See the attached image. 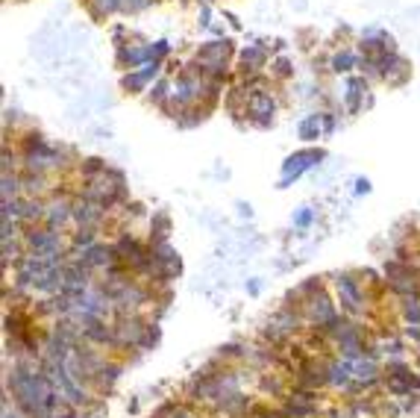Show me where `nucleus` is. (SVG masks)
Listing matches in <instances>:
<instances>
[{
	"label": "nucleus",
	"instance_id": "obj_1",
	"mask_svg": "<svg viewBox=\"0 0 420 418\" xmlns=\"http://www.w3.org/2000/svg\"><path fill=\"white\" fill-rule=\"evenodd\" d=\"M24 241H27V248L32 250V254H39L44 259L53 257V254H62V239L56 236V230H50V227H44V230L30 227L24 233Z\"/></svg>",
	"mask_w": 420,
	"mask_h": 418
},
{
	"label": "nucleus",
	"instance_id": "obj_2",
	"mask_svg": "<svg viewBox=\"0 0 420 418\" xmlns=\"http://www.w3.org/2000/svg\"><path fill=\"white\" fill-rule=\"evenodd\" d=\"M326 153L324 150H300V153H294V157H288L282 162V180H280V189H285L291 180H297L303 171H308L315 162H320Z\"/></svg>",
	"mask_w": 420,
	"mask_h": 418
},
{
	"label": "nucleus",
	"instance_id": "obj_3",
	"mask_svg": "<svg viewBox=\"0 0 420 418\" xmlns=\"http://www.w3.org/2000/svg\"><path fill=\"white\" fill-rule=\"evenodd\" d=\"M115 327V345L112 348H129V345H141V336H145V330H147V324L141 321L138 315H124L118 324H112Z\"/></svg>",
	"mask_w": 420,
	"mask_h": 418
},
{
	"label": "nucleus",
	"instance_id": "obj_4",
	"mask_svg": "<svg viewBox=\"0 0 420 418\" xmlns=\"http://www.w3.org/2000/svg\"><path fill=\"white\" fill-rule=\"evenodd\" d=\"M306 312H308V321H312L315 327H320V330H324L329 321H335V318H338L333 301H329L324 292H317V295H312V298H308Z\"/></svg>",
	"mask_w": 420,
	"mask_h": 418
},
{
	"label": "nucleus",
	"instance_id": "obj_5",
	"mask_svg": "<svg viewBox=\"0 0 420 418\" xmlns=\"http://www.w3.org/2000/svg\"><path fill=\"white\" fill-rule=\"evenodd\" d=\"M335 283H338V298H341V303H344V310L359 312L361 303H364V295L359 289V280L353 277V274H338Z\"/></svg>",
	"mask_w": 420,
	"mask_h": 418
},
{
	"label": "nucleus",
	"instance_id": "obj_6",
	"mask_svg": "<svg viewBox=\"0 0 420 418\" xmlns=\"http://www.w3.org/2000/svg\"><path fill=\"white\" fill-rule=\"evenodd\" d=\"M247 112L259 121L262 127H268L273 121V112H276V101L268 94V92H250L247 97Z\"/></svg>",
	"mask_w": 420,
	"mask_h": 418
},
{
	"label": "nucleus",
	"instance_id": "obj_7",
	"mask_svg": "<svg viewBox=\"0 0 420 418\" xmlns=\"http://www.w3.org/2000/svg\"><path fill=\"white\" fill-rule=\"evenodd\" d=\"M118 62L124 65V68L136 71V68H141V65H147V62H156V53H153V45H138V48H124L120 45L118 48Z\"/></svg>",
	"mask_w": 420,
	"mask_h": 418
},
{
	"label": "nucleus",
	"instance_id": "obj_8",
	"mask_svg": "<svg viewBox=\"0 0 420 418\" xmlns=\"http://www.w3.org/2000/svg\"><path fill=\"white\" fill-rule=\"evenodd\" d=\"M103 215H106V209L97 206L94 201H85V197H80V201L74 203V209H71V218L80 227H97L103 221Z\"/></svg>",
	"mask_w": 420,
	"mask_h": 418
},
{
	"label": "nucleus",
	"instance_id": "obj_9",
	"mask_svg": "<svg viewBox=\"0 0 420 418\" xmlns=\"http://www.w3.org/2000/svg\"><path fill=\"white\" fill-rule=\"evenodd\" d=\"M159 71H162V65H159V62H147V65H141V68L129 71V74L124 77V89H127V92H141V89H147V86L159 77Z\"/></svg>",
	"mask_w": 420,
	"mask_h": 418
},
{
	"label": "nucleus",
	"instance_id": "obj_10",
	"mask_svg": "<svg viewBox=\"0 0 420 418\" xmlns=\"http://www.w3.org/2000/svg\"><path fill=\"white\" fill-rule=\"evenodd\" d=\"M83 266L88 271H94V268H106V266H112L115 262V254H112V248H106V245H92L88 250H83Z\"/></svg>",
	"mask_w": 420,
	"mask_h": 418
},
{
	"label": "nucleus",
	"instance_id": "obj_11",
	"mask_svg": "<svg viewBox=\"0 0 420 418\" xmlns=\"http://www.w3.org/2000/svg\"><path fill=\"white\" fill-rule=\"evenodd\" d=\"M83 339L92 345H115V327L106 321L88 324V327H83Z\"/></svg>",
	"mask_w": 420,
	"mask_h": 418
},
{
	"label": "nucleus",
	"instance_id": "obj_12",
	"mask_svg": "<svg viewBox=\"0 0 420 418\" xmlns=\"http://www.w3.org/2000/svg\"><path fill=\"white\" fill-rule=\"evenodd\" d=\"M71 209H74V203H68V201H53L48 206V212H44V221H48L50 230H59L71 218Z\"/></svg>",
	"mask_w": 420,
	"mask_h": 418
},
{
	"label": "nucleus",
	"instance_id": "obj_13",
	"mask_svg": "<svg viewBox=\"0 0 420 418\" xmlns=\"http://www.w3.org/2000/svg\"><path fill=\"white\" fill-rule=\"evenodd\" d=\"M350 380H353V359H338L326 368V383H333V386H347Z\"/></svg>",
	"mask_w": 420,
	"mask_h": 418
},
{
	"label": "nucleus",
	"instance_id": "obj_14",
	"mask_svg": "<svg viewBox=\"0 0 420 418\" xmlns=\"http://www.w3.org/2000/svg\"><path fill=\"white\" fill-rule=\"evenodd\" d=\"M353 380L359 383V386H373L377 383V362L373 359H359V362H353Z\"/></svg>",
	"mask_w": 420,
	"mask_h": 418
},
{
	"label": "nucleus",
	"instance_id": "obj_15",
	"mask_svg": "<svg viewBox=\"0 0 420 418\" xmlns=\"http://www.w3.org/2000/svg\"><path fill=\"white\" fill-rule=\"evenodd\" d=\"M264 59H268V53H264V48H259V45H253V48H247L244 53H241V65H244V74H256L262 65H264Z\"/></svg>",
	"mask_w": 420,
	"mask_h": 418
},
{
	"label": "nucleus",
	"instance_id": "obj_16",
	"mask_svg": "<svg viewBox=\"0 0 420 418\" xmlns=\"http://www.w3.org/2000/svg\"><path fill=\"white\" fill-rule=\"evenodd\" d=\"M44 212H48V206H44L41 201H36V197H30V201H24V206H21V221L36 224L44 218Z\"/></svg>",
	"mask_w": 420,
	"mask_h": 418
},
{
	"label": "nucleus",
	"instance_id": "obj_17",
	"mask_svg": "<svg viewBox=\"0 0 420 418\" xmlns=\"http://www.w3.org/2000/svg\"><path fill=\"white\" fill-rule=\"evenodd\" d=\"M88 9H92L94 18H106L112 12H120V9H124V0H88Z\"/></svg>",
	"mask_w": 420,
	"mask_h": 418
},
{
	"label": "nucleus",
	"instance_id": "obj_18",
	"mask_svg": "<svg viewBox=\"0 0 420 418\" xmlns=\"http://www.w3.org/2000/svg\"><path fill=\"white\" fill-rule=\"evenodd\" d=\"M361 89H368L361 77H350V80H347V106H350V112H356V109H359L361 94H364Z\"/></svg>",
	"mask_w": 420,
	"mask_h": 418
},
{
	"label": "nucleus",
	"instance_id": "obj_19",
	"mask_svg": "<svg viewBox=\"0 0 420 418\" xmlns=\"http://www.w3.org/2000/svg\"><path fill=\"white\" fill-rule=\"evenodd\" d=\"M320 127H324V115H308L300 121V139L306 141H312L320 136Z\"/></svg>",
	"mask_w": 420,
	"mask_h": 418
},
{
	"label": "nucleus",
	"instance_id": "obj_20",
	"mask_svg": "<svg viewBox=\"0 0 420 418\" xmlns=\"http://www.w3.org/2000/svg\"><path fill=\"white\" fill-rule=\"evenodd\" d=\"M359 65V57L356 53H350V50H344V53H335L333 57V71H338V74H347V71H353Z\"/></svg>",
	"mask_w": 420,
	"mask_h": 418
},
{
	"label": "nucleus",
	"instance_id": "obj_21",
	"mask_svg": "<svg viewBox=\"0 0 420 418\" xmlns=\"http://www.w3.org/2000/svg\"><path fill=\"white\" fill-rule=\"evenodd\" d=\"M92 245H97V233H94V227H80L74 233V248H83L88 250Z\"/></svg>",
	"mask_w": 420,
	"mask_h": 418
},
{
	"label": "nucleus",
	"instance_id": "obj_22",
	"mask_svg": "<svg viewBox=\"0 0 420 418\" xmlns=\"http://www.w3.org/2000/svg\"><path fill=\"white\" fill-rule=\"evenodd\" d=\"M21 189L30 192L32 197H36V195L44 189V177H41L39 171H30V174H24V177H21Z\"/></svg>",
	"mask_w": 420,
	"mask_h": 418
},
{
	"label": "nucleus",
	"instance_id": "obj_23",
	"mask_svg": "<svg viewBox=\"0 0 420 418\" xmlns=\"http://www.w3.org/2000/svg\"><path fill=\"white\" fill-rule=\"evenodd\" d=\"M118 377H120V366H115V362H106V366L97 371V383H101V386H112Z\"/></svg>",
	"mask_w": 420,
	"mask_h": 418
},
{
	"label": "nucleus",
	"instance_id": "obj_24",
	"mask_svg": "<svg viewBox=\"0 0 420 418\" xmlns=\"http://www.w3.org/2000/svg\"><path fill=\"white\" fill-rule=\"evenodd\" d=\"M80 171L85 174V180H94V177H101V174H106V162L103 159H85Z\"/></svg>",
	"mask_w": 420,
	"mask_h": 418
},
{
	"label": "nucleus",
	"instance_id": "obj_25",
	"mask_svg": "<svg viewBox=\"0 0 420 418\" xmlns=\"http://www.w3.org/2000/svg\"><path fill=\"white\" fill-rule=\"evenodd\" d=\"M18 189H21V177H9V174H3V201H15L18 197Z\"/></svg>",
	"mask_w": 420,
	"mask_h": 418
},
{
	"label": "nucleus",
	"instance_id": "obj_26",
	"mask_svg": "<svg viewBox=\"0 0 420 418\" xmlns=\"http://www.w3.org/2000/svg\"><path fill=\"white\" fill-rule=\"evenodd\" d=\"M168 97H171V92H168V80H159V83L150 89V101H153V103H165Z\"/></svg>",
	"mask_w": 420,
	"mask_h": 418
},
{
	"label": "nucleus",
	"instance_id": "obj_27",
	"mask_svg": "<svg viewBox=\"0 0 420 418\" xmlns=\"http://www.w3.org/2000/svg\"><path fill=\"white\" fill-rule=\"evenodd\" d=\"M159 336H162V333H159V327H156V324H147V330H145V336H141V345H138V348H141V350L153 348V345L159 342Z\"/></svg>",
	"mask_w": 420,
	"mask_h": 418
},
{
	"label": "nucleus",
	"instance_id": "obj_28",
	"mask_svg": "<svg viewBox=\"0 0 420 418\" xmlns=\"http://www.w3.org/2000/svg\"><path fill=\"white\" fill-rule=\"evenodd\" d=\"M406 321L420 327V303L417 301H406Z\"/></svg>",
	"mask_w": 420,
	"mask_h": 418
},
{
	"label": "nucleus",
	"instance_id": "obj_29",
	"mask_svg": "<svg viewBox=\"0 0 420 418\" xmlns=\"http://www.w3.org/2000/svg\"><path fill=\"white\" fill-rule=\"evenodd\" d=\"M153 0H124V9L120 12H141V9H147Z\"/></svg>",
	"mask_w": 420,
	"mask_h": 418
},
{
	"label": "nucleus",
	"instance_id": "obj_30",
	"mask_svg": "<svg viewBox=\"0 0 420 418\" xmlns=\"http://www.w3.org/2000/svg\"><path fill=\"white\" fill-rule=\"evenodd\" d=\"M312 218H315L312 209H300V212L294 215V224H297V227H308V224H312Z\"/></svg>",
	"mask_w": 420,
	"mask_h": 418
},
{
	"label": "nucleus",
	"instance_id": "obj_31",
	"mask_svg": "<svg viewBox=\"0 0 420 418\" xmlns=\"http://www.w3.org/2000/svg\"><path fill=\"white\" fill-rule=\"evenodd\" d=\"M9 259H21L15 241H12V245H9V241H3V266H9Z\"/></svg>",
	"mask_w": 420,
	"mask_h": 418
},
{
	"label": "nucleus",
	"instance_id": "obj_32",
	"mask_svg": "<svg viewBox=\"0 0 420 418\" xmlns=\"http://www.w3.org/2000/svg\"><path fill=\"white\" fill-rule=\"evenodd\" d=\"M153 53H156V62H162L165 57H168V53H171V45H168V41H156V45H153Z\"/></svg>",
	"mask_w": 420,
	"mask_h": 418
},
{
	"label": "nucleus",
	"instance_id": "obj_33",
	"mask_svg": "<svg viewBox=\"0 0 420 418\" xmlns=\"http://www.w3.org/2000/svg\"><path fill=\"white\" fill-rule=\"evenodd\" d=\"M273 71L280 74V77H288V74H291V62H288V59H276V62H273Z\"/></svg>",
	"mask_w": 420,
	"mask_h": 418
},
{
	"label": "nucleus",
	"instance_id": "obj_34",
	"mask_svg": "<svg viewBox=\"0 0 420 418\" xmlns=\"http://www.w3.org/2000/svg\"><path fill=\"white\" fill-rule=\"evenodd\" d=\"M171 418H197L194 412H189V410H185V406H176V410L171 412Z\"/></svg>",
	"mask_w": 420,
	"mask_h": 418
},
{
	"label": "nucleus",
	"instance_id": "obj_35",
	"mask_svg": "<svg viewBox=\"0 0 420 418\" xmlns=\"http://www.w3.org/2000/svg\"><path fill=\"white\" fill-rule=\"evenodd\" d=\"M356 192H359V195H368V192H370V183H368V180H359V183H356Z\"/></svg>",
	"mask_w": 420,
	"mask_h": 418
},
{
	"label": "nucleus",
	"instance_id": "obj_36",
	"mask_svg": "<svg viewBox=\"0 0 420 418\" xmlns=\"http://www.w3.org/2000/svg\"><path fill=\"white\" fill-rule=\"evenodd\" d=\"M3 418H27V415L21 412V410H12V412H9V406H3Z\"/></svg>",
	"mask_w": 420,
	"mask_h": 418
},
{
	"label": "nucleus",
	"instance_id": "obj_37",
	"mask_svg": "<svg viewBox=\"0 0 420 418\" xmlns=\"http://www.w3.org/2000/svg\"><path fill=\"white\" fill-rule=\"evenodd\" d=\"M333 127H335V118H333V115H324V130L329 133V130H333Z\"/></svg>",
	"mask_w": 420,
	"mask_h": 418
},
{
	"label": "nucleus",
	"instance_id": "obj_38",
	"mask_svg": "<svg viewBox=\"0 0 420 418\" xmlns=\"http://www.w3.org/2000/svg\"><path fill=\"white\" fill-rule=\"evenodd\" d=\"M56 418H76V412H74V410H65V412H62V415H59V412H56Z\"/></svg>",
	"mask_w": 420,
	"mask_h": 418
},
{
	"label": "nucleus",
	"instance_id": "obj_39",
	"mask_svg": "<svg viewBox=\"0 0 420 418\" xmlns=\"http://www.w3.org/2000/svg\"><path fill=\"white\" fill-rule=\"evenodd\" d=\"M333 418H347V415H333Z\"/></svg>",
	"mask_w": 420,
	"mask_h": 418
},
{
	"label": "nucleus",
	"instance_id": "obj_40",
	"mask_svg": "<svg viewBox=\"0 0 420 418\" xmlns=\"http://www.w3.org/2000/svg\"><path fill=\"white\" fill-rule=\"evenodd\" d=\"M288 418H297V415H288Z\"/></svg>",
	"mask_w": 420,
	"mask_h": 418
}]
</instances>
